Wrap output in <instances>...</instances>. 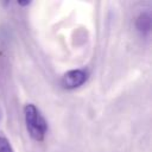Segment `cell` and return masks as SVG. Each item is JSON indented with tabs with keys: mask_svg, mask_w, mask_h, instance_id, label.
I'll use <instances>...</instances> for the list:
<instances>
[{
	"mask_svg": "<svg viewBox=\"0 0 152 152\" xmlns=\"http://www.w3.org/2000/svg\"><path fill=\"white\" fill-rule=\"evenodd\" d=\"M24 118L30 137L36 141H43L48 131V125L39 109L32 103L26 104L24 107Z\"/></svg>",
	"mask_w": 152,
	"mask_h": 152,
	"instance_id": "cell-1",
	"label": "cell"
},
{
	"mask_svg": "<svg viewBox=\"0 0 152 152\" xmlns=\"http://www.w3.org/2000/svg\"><path fill=\"white\" fill-rule=\"evenodd\" d=\"M88 78V74L86 70L83 69H74V70H70L68 72H65L63 76H62V80H61V84L63 88L65 89H76L78 87H81Z\"/></svg>",
	"mask_w": 152,
	"mask_h": 152,
	"instance_id": "cell-2",
	"label": "cell"
},
{
	"mask_svg": "<svg viewBox=\"0 0 152 152\" xmlns=\"http://www.w3.org/2000/svg\"><path fill=\"white\" fill-rule=\"evenodd\" d=\"M135 27L141 36H145V37L150 36L151 27H152V14L150 10H146L139 13V15L135 19Z\"/></svg>",
	"mask_w": 152,
	"mask_h": 152,
	"instance_id": "cell-3",
	"label": "cell"
},
{
	"mask_svg": "<svg viewBox=\"0 0 152 152\" xmlns=\"http://www.w3.org/2000/svg\"><path fill=\"white\" fill-rule=\"evenodd\" d=\"M0 152H14L10 141L5 137H0Z\"/></svg>",
	"mask_w": 152,
	"mask_h": 152,
	"instance_id": "cell-4",
	"label": "cell"
},
{
	"mask_svg": "<svg viewBox=\"0 0 152 152\" xmlns=\"http://www.w3.org/2000/svg\"><path fill=\"white\" fill-rule=\"evenodd\" d=\"M18 5H21V6H26V5H30V1H19Z\"/></svg>",
	"mask_w": 152,
	"mask_h": 152,
	"instance_id": "cell-5",
	"label": "cell"
},
{
	"mask_svg": "<svg viewBox=\"0 0 152 152\" xmlns=\"http://www.w3.org/2000/svg\"><path fill=\"white\" fill-rule=\"evenodd\" d=\"M0 120H1V110H0Z\"/></svg>",
	"mask_w": 152,
	"mask_h": 152,
	"instance_id": "cell-6",
	"label": "cell"
}]
</instances>
